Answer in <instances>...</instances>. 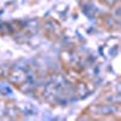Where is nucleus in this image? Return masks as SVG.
<instances>
[{
  "label": "nucleus",
  "instance_id": "f257e3e1",
  "mask_svg": "<svg viewBox=\"0 0 121 121\" xmlns=\"http://www.w3.org/2000/svg\"><path fill=\"white\" fill-rule=\"evenodd\" d=\"M90 115H99V116H103V115H114L116 113H119V104H97L93 107H90Z\"/></svg>",
  "mask_w": 121,
  "mask_h": 121
}]
</instances>
